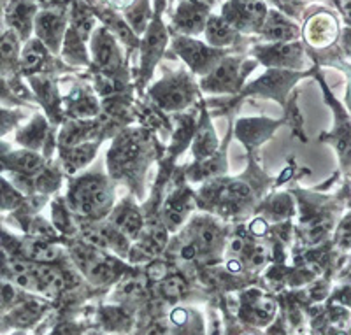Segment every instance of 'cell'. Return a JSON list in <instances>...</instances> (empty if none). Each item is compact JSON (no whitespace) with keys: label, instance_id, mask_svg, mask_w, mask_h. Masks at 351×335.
Listing matches in <instances>:
<instances>
[{"label":"cell","instance_id":"8d00e7d4","mask_svg":"<svg viewBox=\"0 0 351 335\" xmlns=\"http://www.w3.org/2000/svg\"><path fill=\"white\" fill-rule=\"evenodd\" d=\"M14 299H16V290H14V286L9 284L8 281L0 280V311L8 308L9 303L14 302Z\"/></svg>","mask_w":351,"mask_h":335},{"label":"cell","instance_id":"5b68a950","mask_svg":"<svg viewBox=\"0 0 351 335\" xmlns=\"http://www.w3.org/2000/svg\"><path fill=\"white\" fill-rule=\"evenodd\" d=\"M34 30L37 39L43 42L48 51H60L62 40H64L65 30H67V14L65 8H46L44 11L37 12L34 20Z\"/></svg>","mask_w":351,"mask_h":335},{"label":"cell","instance_id":"5bb4252c","mask_svg":"<svg viewBox=\"0 0 351 335\" xmlns=\"http://www.w3.org/2000/svg\"><path fill=\"white\" fill-rule=\"evenodd\" d=\"M90 9L93 11V14H97V18L102 20L104 27L108 28L109 32L116 37V40H121L123 45L127 46H137V36L130 30V27L127 25V21L118 14L112 8H109L108 4H97V2H88Z\"/></svg>","mask_w":351,"mask_h":335},{"label":"cell","instance_id":"9a60e30c","mask_svg":"<svg viewBox=\"0 0 351 335\" xmlns=\"http://www.w3.org/2000/svg\"><path fill=\"white\" fill-rule=\"evenodd\" d=\"M260 32L271 42H290V40L299 39L302 34L293 21L276 11H267V16L260 27Z\"/></svg>","mask_w":351,"mask_h":335},{"label":"cell","instance_id":"f546056e","mask_svg":"<svg viewBox=\"0 0 351 335\" xmlns=\"http://www.w3.org/2000/svg\"><path fill=\"white\" fill-rule=\"evenodd\" d=\"M23 206V193L11 181L0 176V212L20 211Z\"/></svg>","mask_w":351,"mask_h":335},{"label":"cell","instance_id":"52a82bcc","mask_svg":"<svg viewBox=\"0 0 351 335\" xmlns=\"http://www.w3.org/2000/svg\"><path fill=\"white\" fill-rule=\"evenodd\" d=\"M267 16L262 0H232L223 8V18L236 30H260Z\"/></svg>","mask_w":351,"mask_h":335},{"label":"cell","instance_id":"e0dca14e","mask_svg":"<svg viewBox=\"0 0 351 335\" xmlns=\"http://www.w3.org/2000/svg\"><path fill=\"white\" fill-rule=\"evenodd\" d=\"M281 121L265 120V118H247V120L237 121L236 134L241 142L247 148H256L258 144L269 139Z\"/></svg>","mask_w":351,"mask_h":335},{"label":"cell","instance_id":"4fadbf2b","mask_svg":"<svg viewBox=\"0 0 351 335\" xmlns=\"http://www.w3.org/2000/svg\"><path fill=\"white\" fill-rule=\"evenodd\" d=\"M209 5L199 0H181L174 12V27L184 36H197L204 32L208 21Z\"/></svg>","mask_w":351,"mask_h":335},{"label":"cell","instance_id":"8fae6325","mask_svg":"<svg viewBox=\"0 0 351 335\" xmlns=\"http://www.w3.org/2000/svg\"><path fill=\"white\" fill-rule=\"evenodd\" d=\"M36 14V0H8L2 11V21L20 37V40H27L34 30Z\"/></svg>","mask_w":351,"mask_h":335},{"label":"cell","instance_id":"30bf717a","mask_svg":"<svg viewBox=\"0 0 351 335\" xmlns=\"http://www.w3.org/2000/svg\"><path fill=\"white\" fill-rule=\"evenodd\" d=\"M156 16L152 18V21L146 27V36H144L143 42H141V56H143V72L144 79H148L152 76L153 67L156 65L158 58L164 53L165 46H167V32H165V27L162 23L158 16V11L155 12Z\"/></svg>","mask_w":351,"mask_h":335},{"label":"cell","instance_id":"3957f363","mask_svg":"<svg viewBox=\"0 0 351 335\" xmlns=\"http://www.w3.org/2000/svg\"><path fill=\"white\" fill-rule=\"evenodd\" d=\"M152 97L165 111H180L193 100V83L184 72L169 74L165 79L153 86Z\"/></svg>","mask_w":351,"mask_h":335},{"label":"cell","instance_id":"7a4b0ae2","mask_svg":"<svg viewBox=\"0 0 351 335\" xmlns=\"http://www.w3.org/2000/svg\"><path fill=\"white\" fill-rule=\"evenodd\" d=\"M144 144L146 140L141 137L139 132L121 134L112 144L109 151V169L116 177L134 174V171H141L144 165Z\"/></svg>","mask_w":351,"mask_h":335},{"label":"cell","instance_id":"8992f818","mask_svg":"<svg viewBox=\"0 0 351 335\" xmlns=\"http://www.w3.org/2000/svg\"><path fill=\"white\" fill-rule=\"evenodd\" d=\"M244 71L236 58H221L202 79V90L208 93H232L241 86Z\"/></svg>","mask_w":351,"mask_h":335},{"label":"cell","instance_id":"cb8c5ba5","mask_svg":"<svg viewBox=\"0 0 351 335\" xmlns=\"http://www.w3.org/2000/svg\"><path fill=\"white\" fill-rule=\"evenodd\" d=\"M152 8H149V0H132L130 4L125 8L123 20L130 27V30L136 36L143 34L152 21Z\"/></svg>","mask_w":351,"mask_h":335},{"label":"cell","instance_id":"83f0119b","mask_svg":"<svg viewBox=\"0 0 351 335\" xmlns=\"http://www.w3.org/2000/svg\"><path fill=\"white\" fill-rule=\"evenodd\" d=\"M93 125L88 123V121H71V123L65 125L62 128L60 134V146L62 148H71V146H76V144L84 142L88 140V136L93 130Z\"/></svg>","mask_w":351,"mask_h":335},{"label":"cell","instance_id":"6da1fadb","mask_svg":"<svg viewBox=\"0 0 351 335\" xmlns=\"http://www.w3.org/2000/svg\"><path fill=\"white\" fill-rule=\"evenodd\" d=\"M112 203V188L100 174H86L69 186L67 206L72 212L86 218L108 214Z\"/></svg>","mask_w":351,"mask_h":335},{"label":"cell","instance_id":"484cf974","mask_svg":"<svg viewBox=\"0 0 351 335\" xmlns=\"http://www.w3.org/2000/svg\"><path fill=\"white\" fill-rule=\"evenodd\" d=\"M219 142H218V137L215 134V128L213 125L209 123V120L202 121L197 128V134H195V139H193V155H195L197 160H204L211 156L213 153H216L218 149Z\"/></svg>","mask_w":351,"mask_h":335},{"label":"cell","instance_id":"ba28073f","mask_svg":"<svg viewBox=\"0 0 351 335\" xmlns=\"http://www.w3.org/2000/svg\"><path fill=\"white\" fill-rule=\"evenodd\" d=\"M258 60L263 65L281 71L288 69H299L302 67V45L297 40L290 42H272L269 46H260L255 49Z\"/></svg>","mask_w":351,"mask_h":335},{"label":"cell","instance_id":"d590c367","mask_svg":"<svg viewBox=\"0 0 351 335\" xmlns=\"http://www.w3.org/2000/svg\"><path fill=\"white\" fill-rule=\"evenodd\" d=\"M53 223L56 225V228H60L64 232L72 230L71 218H69L67 211L62 208L60 203H53Z\"/></svg>","mask_w":351,"mask_h":335},{"label":"cell","instance_id":"d4e9b609","mask_svg":"<svg viewBox=\"0 0 351 335\" xmlns=\"http://www.w3.org/2000/svg\"><path fill=\"white\" fill-rule=\"evenodd\" d=\"M86 40L81 39L77 36V32L74 28L67 27L65 30L64 40H62V56H64V60H67L69 64L72 65H88V53H86V45H84Z\"/></svg>","mask_w":351,"mask_h":335},{"label":"cell","instance_id":"f1b7e54d","mask_svg":"<svg viewBox=\"0 0 351 335\" xmlns=\"http://www.w3.org/2000/svg\"><path fill=\"white\" fill-rule=\"evenodd\" d=\"M69 111L77 118H88L99 112V104L88 90H77L76 95L69 99Z\"/></svg>","mask_w":351,"mask_h":335},{"label":"cell","instance_id":"7c38bea8","mask_svg":"<svg viewBox=\"0 0 351 335\" xmlns=\"http://www.w3.org/2000/svg\"><path fill=\"white\" fill-rule=\"evenodd\" d=\"M300 77V74H295L291 71H281V69H271L263 74L262 77L250 84V88L244 90V95L250 93H258V95L271 97L276 100H283L290 86Z\"/></svg>","mask_w":351,"mask_h":335},{"label":"cell","instance_id":"d6a6232c","mask_svg":"<svg viewBox=\"0 0 351 335\" xmlns=\"http://www.w3.org/2000/svg\"><path fill=\"white\" fill-rule=\"evenodd\" d=\"M23 118V111H14V109H8L0 106V137H4L5 134L14 130Z\"/></svg>","mask_w":351,"mask_h":335},{"label":"cell","instance_id":"74e56055","mask_svg":"<svg viewBox=\"0 0 351 335\" xmlns=\"http://www.w3.org/2000/svg\"><path fill=\"white\" fill-rule=\"evenodd\" d=\"M250 230H252V234H255V236H262V234H265V230H267V225H265L263 220H255L250 225Z\"/></svg>","mask_w":351,"mask_h":335},{"label":"cell","instance_id":"ffe728a7","mask_svg":"<svg viewBox=\"0 0 351 335\" xmlns=\"http://www.w3.org/2000/svg\"><path fill=\"white\" fill-rule=\"evenodd\" d=\"M204 32H206L209 46L213 48H223L237 39V30L223 16L208 18Z\"/></svg>","mask_w":351,"mask_h":335},{"label":"cell","instance_id":"ac0fdd59","mask_svg":"<svg viewBox=\"0 0 351 335\" xmlns=\"http://www.w3.org/2000/svg\"><path fill=\"white\" fill-rule=\"evenodd\" d=\"M99 140L92 142V140H84V142L71 146V148H62V164L67 174H76L83 167H86L99 149Z\"/></svg>","mask_w":351,"mask_h":335},{"label":"cell","instance_id":"60d3db41","mask_svg":"<svg viewBox=\"0 0 351 335\" xmlns=\"http://www.w3.org/2000/svg\"><path fill=\"white\" fill-rule=\"evenodd\" d=\"M165 334V328L162 325H155V327L149 328L148 335H164Z\"/></svg>","mask_w":351,"mask_h":335},{"label":"cell","instance_id":"4dcf8cb0","mask_svg":"<svg viewBox=\"0 0 351 335\" xmlns=\"http://www.w3.org/2000/svg\"><path fill=\"white\" fill-rule=\"evenodd\" d=\"M40 314V306L37 302H25L20 303L18 308L12 309L5 318L8 325H18V327H25V325L34 323Z\"/></svg>","mask_w":351,"mask_h":335},{"label":"cell","instance_id":"836d02e7","mask_svg":"<svg viewBox=\"0 0 351 335\" xmlns=\"http://www.w3.org/2000/svg\"><path fill=\"white\" fill-rule=\"evenodd\" d=\"M269 214L276 220H281V218H288L291 214V202L288 197L281 195V197H276L274 200L271 202V208H269Z\"/></svg>","mask_w":351,"mask_h":335},{"label":"cell","instance_id":"2e32d148","mask_svg":"<svg viewBox=\"0 0 351 335\" xmlns=\"http://www.w3.org/2000/svg\"><path fill=\"white\" fill-rule=\"evenodd\" d=\"M111 225L118 232H121L127 239H137L144 230V221L139 209L130 202L123 200L111 214Z\"/></svg>","mask_w":351,"mask_h":335},{"label":"cell","instance_id":"1f68e13d","mask_svg":"<svg viewBox=\"0 0 351 335\" xmlns=\"http://www.w3.org/2000/svg\"><path fill=\"white\" fill-rule=\"evenodd\" d=\"M83 269H86L90 280H93L95 283H106V281H111L114 277V267L112 264H109L106 258H100V256H93Z\"/></svg>","mask_w":351,"mask_h":335},{"label":"cell","instance_id":"44dd1931","mask_svg":"<svg viewBox=\"0 0 351 335\" xmlns=\"http://www.w3.org/2000/svg\"><path fill=\"white\" fill-rule=\"evenodd\" d=\"M46 60H48V48L39 39H32L25 42L23 49L20 51L18 64H20V69L25 74L32 76L34 72L43 69Z\"/></svg>","mask_w":351,"mask_h":335},{"label":"cell","instance_id":"9c48e42d","mask_svg":"<svg viewBox=\"0 0 351 335\" xmlns=\"http://www.w3.org/2000/svg\"><path fill=\"white\" fill-rule=\"evenodd\" d=\"M93 62L104 72H114L121 65V49L116 37L106 27L95 28L90 36Z\"/></svg>","mask_w":351,"mask_h":335},{"label":"cell","instance_id":"d6986e66","mask_svg":"<svg viewBox=\"0 0 351 335\" xmlns=\"http://www.w3.org/2000/svg\"><path fill=\"white\" fill-rule=\"evenodd\" d=\"M337 34V25L335 20L328 14H318L313 16L306 25V39L316 48L328 46L335 39Z\"/></svg>","mask_w":351,"mask_h":335},{"label":"cell","instance_id":"e575fe53","mask_svg":"<svg viewBox=\"0 0 351 335\" xmlns=\"http://www.w3.org/2000/svg\"><path fill=\"white\" fill-rule=\"evenodd\" d=\"M186 290V283L181 277H176V275H171L167 280H164L162 283V291H164L165 297H181Z\"/></svg>","mask_w":351,"mask_h":335},{"label":"cell","instance_id":"603a6c76","mask_svg":"<svg viewBox=\"0 0 351 335\" xmlns=\"http://www.w3.org/2000/svg\"><path fill=\"white\" fill-rule=\"evenodd\" d=\"M192 209V200L188 193H176L167 200L164 208V223L169 230H176L184 220L188 212Z\"/></svg>","mask_w":351,"mask_h":335},{"label":"cell","instance_id":"4316f807","mask_svg":"<svg viewBox=\"0 0 351 335\" xmlns=\"http://www.w3.org/2000/svg\"><path fill=\"white\" fill-rule=\"evenodd\" d=\"M200 164L195 165L192 171V179L202 181V179H211V177L219 176L227 171V158L221 153H213L208 158L199 160Z\"/></svg>","mask_w":351,"mask_h":335},{"label":"cell","instance_id":"7402d4cb","mask_svg":"<svg viewBox=\"0 0 351 335\" xmlns=\"http://www.w3.org/2000/svg\"><path fill=\"white\" fill-rule=\"evenodd\" d=\"M46 137H48V123H46V120H44L43 116H37V118H34L27 127L18 130L16 142L20 144V146H23L25 149L36 151L40 146H44Z\"/></svg>","mask_w":351,"mask_h":335},{"label":"cell","instance_id":"f35d334b","mask_svg":"<svg viewBox=\"0 0 351 335\" xmlns=\"http://www.w3.org/2000/svg\"><path fill=\"white\" fill-rule=\"evenodd\" d=\"M104 2L109 5V8H127L132 0H104Z\"/></svg>","mask_w":351,"mask_h":335},{"label":"cell","instance_id":"ab89813d","mask_svg":"<svg viewBox=\"0 0 351 335\" xmlns=\"http://www.w3.org/2000/svg\"><path fill=\"white\" fill-rule=\"evenodd\" d=\"M53 335H74V327H71V325H64V327L58 328Z\"/></svg>","mask_w":351,"mask_h":335},{"label":"cell","instance_id":"277c9868","mask_svg":"<svg viewBox=\"0 0 351 335\" xmlns=\"http://www.w3.org/2000/svg\"><path fill=\"white\" fill-rule=\"evenodd\" d=\"M172 49L186 62L188 67L192 69L195 74H204V76L211 72L225 55L221 49L204 45L200 40L192 39L190 36L176 37L174 42H172Z\"/></svg>","mask_w":351,"mask_h":335}]
</instances>
